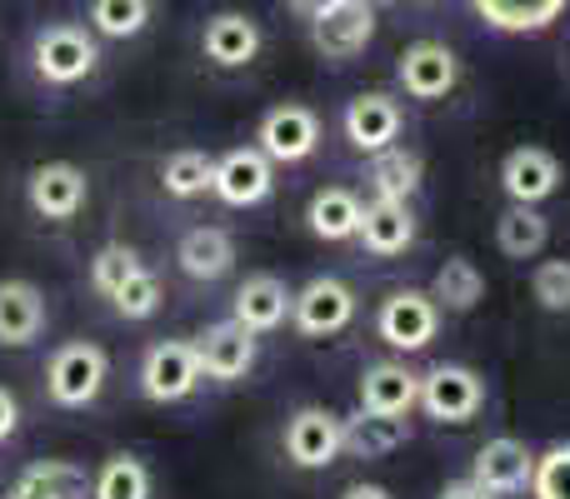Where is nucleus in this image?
I'll use <instances>...</instances> for the list:
<instances>
[{
    "label": "nucleus",
    "mask_w": 570,
    "mask_h": 499,
    "mask_svg": "<svg viewBox=\"0 0 570 499\" xmlns=\"http://www.w3.org/2000/svg\"><path fill=\"white\" fill-rule=\"evenodd\" d=\"M30 60H36V76L46 80V86H80L100 60L96 30L76 26V20H56V26L36 30Z\"/></svg>",
    "instance_id": "nucleus-1"
},
{
    "label": "nucleus",
    "mask_w": 570,
    "mask_h": 499,
    "mask_svg": "<svg viewBox=\"0 0 570 499\" xmlns=\"http://www.w3.org/2000/svg\"><path fill=\"white\" fill-rule=\"evenodd\" d=\"M46 330V295L30 280H0V345L26 350Z\"/></svg>",
    "instance_id": "nucleus-17"
},
{
    "label": "nucleus",
    "mask_w": 570,
    "mask_h": 499,
    "mask_svg": "<svg viewBox=\"0 0 570 499\" xmlns=\"http://www.w3.org/2000/svg\"><path fill=\"white\" fill-rule=\"evenodd\" d=\"M176 265H180V275H190V280H220V275L236 265V240H230L220 226H196L180 236Z\"/></svg>",
    "instance_id": "nucleus-25"
},
{
    "label": "nucleus",
    "mask_w": 570,
    "mask_h": 499,
    "mask_svg": "<svg viewBox=\"0 0 570 499\" xmlns=\"http://www.w3.org/2000/svg\"><path fill=\"white\" fill-rule=\"evenodd\" d=\"M341 435H345V455H355V460H381V455L401 450V445L411 440V425H405V415L355 410L351 420H341Z\"/></svg>",
    "instance_id": "nucleus-23"
},
{
    "label": "nucleus",
    "mask_w": 570,
    "mask_h": 499,
    "mask_svg": "<svg viewBox=\"0 0 570 499\" xmlns=\"http://www.w3.org/2000/svg\"><path fill=\"white\" fill-rule=\"evenodd\" d=\"M341 499H391V490H381V485H351Z\"/></svg>",
    "instance_id": "nucleus-40"
},
{
    "label": "nucleus",
    "mask_w": 570,
    "mask_h": 499,
    "mask_svg": "<svg viewBox=\"0 0 570 499\" xmlns=\"http://www.w3.org/2000/svg\"><path fill=\"white\" fill-rule=\"evenodd\" d=\"M16 425H20V405H16V395L0 385V445L16 435Z\"/></svg>",
    "instance_id": "nucleus-37"
},
{
    "label": "nucleus",
    "mask_w": 570,
    "mask_h": 499,
    "mask_svg": "<svg viewBox=\"0 0 570 499\" xmlns=\"http://www.w3.org/2000/svg\"><path fill=\"white\" fill-rule=\"evenodd\" d=\"M291 320H295V330L311 335V340H321V335H341L345 325L355 320V295H351V285L335 280V275H315V280L305 285L301 295H295Z\"/></svg>",
    "instance_id": "nucleus-10"
},
{
    "label": "nucleus",
    "mask_w": 570,
    "mask_h": 499,
    "mask_svg": "<svg viewBox=\"0 0 570 499\" xmlns=\"http://www.w3.org/2000/svg\"><path fill=\"white\" fill-rule=\"evenodd\" d=\"M315 146H321V116L311 106H295V100L266 110L256 126V150L271 166H301L315 156Z\"/></svg>",
    "instance_id": "nucleus-4"
},
{
    "label": "nucleus",
    "mask_w": 570,
    "mask_h": 499,
    "mask_svg": "<svg viewBox=\"0 0 570 499\" xmlns=\"http://www.w3.org/2000/svg\"><path fill=\"white\" fill-rule=\"evenodd\" d=\"M531 475H535V455L525 450L521 440L501 435V440H485V445H481L471 480L481 485V490H491L495 499H501V495H521V490H531Z\"/></svg>",
    "instance_id": "nucleus-16"
},
{
    "label": "nucleus",
    "mask_w": 570,
    "mask_h": 499,
    "mask_svg": "<svg viewBox=\"0 0 570 499\" xmlns=\"http://www.w3.org/2000/svg\"><path fill=\"white\" fill-rule=\"evenodd\" d=\"M200 50H206V60H216V66L240 70L261 56V26L250 16H240V10H220V16H210L206 30H200Z\"/></svg>",
    "instance_id": "nucleus-18"
},
{
    "label": "nucleus",
    "mask_w": 570,
    "mask_h": 499,
    "mask_svg": "<svg viewBox=\"0 0 570 499\" xmlns=\"http://www.w3.org/2000/svg\"><path fill=\"white\" fill-rule=\"evenodd\" d=\"M341 126H345V140L361 156H381V150H391L401 140V106L385 90H365V96H355L345 106Z\"/></svg>",
    "instance_id": "nucleus-14"
},
{
    "label": "nucleus",
    "mask_w": 570,
    "mask_h": 499,
    "mask_svg": "<svg viewBox=\"0 0 570 499\" xmlns=\"http://www.w3.org/2000/svg\"><path fill=\"white\" fill-rule=\"evenodd\" d=\"M441 499H495V495L481 490L475 480H455V485H445V490H441Z\"/></svg>",
    "instance_id": "nucleus-38"
},
{
    "label": "nucleus",
    "mask_w": 570,
    "mask_h": 499,
    "mask_svg": "<svg viewBox=\"0 0 570 499\" xmlns=\"http://www.w3.org/2000/svg\"><path fill=\"white\" fill-rule=\"evenodd\" d=\"M196 355H200V375L206 380H220V385L246 380L256 370V335L240 320H220L196 340Z\"/></svg>",
    "instance_id": "nucleus-13"
},
{
    "label": "nucleus",
    "mask_w": 570,
    "mask_h": 499,
    "mask_svg": "<svg viewBox=\"0 0 570 499\" xmlns=\"http://www.w3.org/2000/svg\"><path fill=\"white\" fill-rule=\"evenodd\" d=\"M110 305H116L120 320H150V315L160 310V280H156V270H136L116 295H110Z\"/></svg>",
    "instance_id": "nucleus-34"
},
{
    "label": "nucleus",
    "mask_w": 570,
    "mask_h": 499,
    "mask_svg": "<svg viewBox=\"0 0 570 499\" xmlns=\"http://www.w3.org/2000/svg\"><path fill=\"white\" fill-rule=\"evenodd\" d=\"M86 196H90V180L80 166H70V160H46V166L30 170L26 180V200L30 210H36L40 220H76L80 210H86Z\"/></svg>",
    "instance_id": "nucleus-9"
},
{
    "label": "nucleus",
    "mask_w": 570,
    "mask_h": 499,
    "mask_svg": "<svg viewBox=\"0 0 570 499\" xmlns=\"http://www.w3.org/2000/svg\"><path fill=\"white\" fill-rule=\"evenodd\" d=\"M531 295L541 310L566 315L570 310V260H541L531 275Z\"/></svg>",
    "instance_id": "nucleus-36"
},
{
    "label": "nucleus",
    "mask_w": 570,
    "mask_h": 499,
    "mask_svg": "<svg viewBox=\"0 0 570 499\" xmlns=\"http://www.w3.org/2000/svg\"><path fill=\"white\" fill-rule=\"evenodd\" d=\"M371 6H385V0H371Z\"/></svg>",
    "instance_id": "nucleus-41"
},
{
    "label": "nucleus",
    "mask_w": 570,
    "mask_h": 499,
    "mask_svg": "<svg viewBox=\"0 0 570 499\" xmlns=\"http://www.w3.org/2000/svg\"><path fill=\"white\" fill-rule=\"evenodd\" d=\"M206 380L200 375V355L196 340H156L140 360V395L150 405H176L186 395H196V385Z\"/></svg>",
    "instance_id": "nucleus-3"
},
{
    "label": "nucleus",
    "mask_w": 570,
    "mask_h": 499,
    "mask_svg": "<svg viewBox=\"0 0 570 499\" xmlns=\"http://www.w3.org/2000/svg\"><path fill=\"white\" fill-rule=\"evenodd\" d=\"M431 300L445 305V310H455V315L475 310V305L485 300V275L475 270V260L451 255V260L441 265V275H435V285H431Z\"/></svg>",
    "instance_id": "nucleus-29"
},
{
    "label": "nucleus",
    "mask_w": 570,
    "mask_h": 499,
    "mask_svg": "<svg viewBox=\"0 0 570 499\" xmlns=\"http://www.w3.org/2000/svg\"><path fill=\"white\" fill-rule=\"evenodd\" d=\"M291 305H295V295L285 290L281 275H250V280L236 290V310H230V320H240L250 335H271V330L285 325Z\"/></svg>",
    "instance_id": "nucleus-20"
},
{
    "label": "nucleus",
    "mask_w": 570,
    "mask_h": 499,
    "mask_svg": "<svg viewBox=\"0 0 570 499\" xmlns=\"http://www.w3.org/2000/svg\"><path fill=\"white\" fill-rule=\"evenodd\" d=\"M6 499H90V480L76 460H36L16 475Z\"/></svg>",
    "instance_id": "nucleus-22"
},
{
    "label": "nucleus",
    "mask_w": 570,
    "mask_h": 499,
    "mask_svg": "<svg viewBox=\"0 0 570 499\" xmlns=\"http://www.w3.org/2000/svg\"><path fill=\"white\" fill-rule=\"evenodd\" d=\"M361 216H365V206L351 196V190H341V186H331V190H315L311 196V206H305V226H311V236L315 240H355L361 236Z\"/></svg>",
    "instance_id": "nucleus-26"
},
{
    "label": "nucleus",
    "mask_w": 570,
    "mask_h": 499,
    "mask_svg": "<svg viewBox=\"0 0 570 499\" xmlns=\"http://www.w3.org/2000/svg\"><path fill=\"white\" fill-rule=\"evenodd\" d=\"M411 405H421V375L405 370L401 360L365 365V375H361V410L411 415Z\"/></svg>",
    "instance_id": "nucleus-19"
},
{
    "label": "nucleus",
    "mask_w": 570,
    "mask_h": 499,
    "mask_svg": "<svg viewBox=\"0 0 570 499\" xmlns=\"http://www.w3.org/2000/svg\"><path fill=\"white\" fill-rule=\"evenodd\" d=\"M285 6H291V10H295V16L315 20V16H321V10H325V6H335V0H285Z\"/></svg>",
    "instance_id": "nucleus-39"
},
{
    "label": "nucleus",
    "mask_w": 570,
    "mask_h": 499,
    "mask_svg": "<svg viewBox=\"0 0 570 499\" xmlns=\"http://www.w3.org/2000/svg\"><path fill=\"white\" fill-rule=\"evenodd\" d=\"M90 499H150V470L136 455H110L90 475Z\"/></svg>",
    "instance_id": "nucleus-31"
},
{
    "label": "nucleus",
    "mask_w": 570,
    "mask_h": 499,
    "mask_svg": "<svg viewBox=\"0 0 570 499\" xmlns=\"http://www.w3.org/2000/svg\"><path fill=\"white\" fill-rule=\"evenodd\" d=\"M361 240L371 255H381V260H391V255H405L415 246V216L405 200H371L361 216Z\"/></svg>",
    "instance_id": "nucleus-21"
},
{
    "label": "nucleus",
    "mask_w": 570,
    "mask_h": 499,
    "mask_svg": "<svg viewBox=\"0 0 570 499\" xmlns=\"http://www.w3.org/2000/svg\"><path fill=\"white\" fill-rule=\"evenodd\" d=\"M395 76H401L411 100H445L455 90V80H461V60L441 40H415V46H405Z\"/></svg>",
    "instance_id": "nucleus-12"
},
{
    "label": "nucleus",
    "mask_w": 570,
    "mask_h": 499,
    "mask_svg": "<svg viewBox=\"0 0 570 499\" xmlns=\"http://www.w3.org/2000/svg\"><path fill=\"white\" fill-rule=\"evenodd\" d=\"M136 270H146V260H140L130 246H100L96 260H90V285H96V290L110 300V295H116Z\"/></svg>",
    "instance_id": "nucleus-33"
},
{
    "label": "nucleus",
    "mask_w": 570,
    "mask_h": 499,
    "mask_svg": "<svg viewBox=\"0 0 570 499\" xmlns=\"http://www.w3.org/2000/svg\"><path fill=\"white\" fill-rule=\"evenodd\" d=\"M501 190L511 196V206H541L561 190V160L541 146H515L501 160Z\"/></svg>",
    "instance_id": "nucleus-15"
},
{
    "label": "nucleus",
    "mask_w": 570,
    "mask_h": 499,
    "mask_svg": "<svg viewBox=\"0 0 570 499\" xmlns=\"http://www.w3.org/2000/svg\"><path fill=\"white\" fill-rule=\"evenodd\" d=\"M471 6L501 36H535V30H551L566 16L570 0H471Z\"/></svg>",
    "instance_id": "nucleus-24"
},
{
    "label": "nucleus",
    "mask_w": 570,
    "mask_h": 499,
    "mask_svg": "<svg viewBox=\"0 0 570 499\" xmlns=\"http://www.w3.org/2000/svg\"><path fill=\"white\" fill-rule=\"evenodd\" d=\"M546 240H551V220H546L535 206H511V210H501V220H495V246L511 255V260L541 255Z\"/></svg>",
    "instance_id": "nucleus-28"
},
{
    "label": "nucleus",
    "mask_w": 570,
    "mask_h": 499,
    "mask_svg": "<svg viewBox=\"0 0 570 499\" xmlns=\"http://www.w3.org/2000/svg\"><path fill=\"white\" fill-rule=\"evenodd\" d=\"M485 405V380L471 365H431L421 375V410L441 425H465L475 420Z\"/></svg>",
    "instance_id": "nucleus-6"
},
{
    "label": "nucleus",
    "mask_w": 570,
    "mask_h": 499,
    "mask_svg": "<svg viewBox=\"0 0 570 499\" xmlns=\"http://www.w3.org/2000/svg\"><path fill=\"white\" fill-rule=\"evenodd\" d=\"M110 380V355L90 340H70L50 355L46 365V390L60 410H86Z\"/></svg>",
    "instance_id": "nucleus-2"
},
{
    "label": "nucleus",
    "mask_w": 570,
    "mask_h": 499,
    "mask_svg": "<svg viewBox=\"0 0 570 499\" xmlns=\"http://www.w3.org/2000/svg\"><path fill=\"white\" fill-rule=\"evenodd\" d=\"M271 190H276V166H271L256 146L226 150V156L216 160V190H210V196H220L226 206L250 210V206H261V200H271Z\"/></svg>",
    "instance_id": "nucleus-11"
},
{
    "label": "nucleus",
    "mask_w": 570,
    "mask_h": 499,
    "mask_svg": "<svg viewBox=\"0 0 570 499\" xmlns=\"http://www.w3.org/2000/svg\"><path fill=\"white\" fill-rule=\"evenodd\" d=\"M160 186L176 200L206 196V190H216V160H210L206 150H176V156H166V166H160Z\"/></svg>",
    "instance_id": "nucleus-30"
},
{
    "label": "nucleus",
    "mask_w": 570,
    "mask_h": 499,
    "mask_svg": "<svg viewBox=\"0 0 570 499\" xmlns=\"http://www.w3.org/2000/svg\"><path fill=\"white\" fill-rule=\"evenodd\" d=\"M156 0H90V30L106 40H130L150 26Z\"/></svg>",
    "instance_id": "nucleus-32"
},
{
    "label": "nucleus",
    "mask_w": 570,
    "mask_h": 499,
    "mask_svg": "<svg viewBox=\"0 0 570 499\" xmlns=\"http://www.w3.org/2000/svg\"><path fill=\"white\" fill-rule=\"evenodd\" d=\"M375 40V10L371 0H335L311 20V46L325 60H355Z\"/></svg>",
    "instance_id": "nucleus-8"
},
{
    "label": "nucleus",
    "mask_w": 570,
    "mask_h": 499,
    "mask_svg": "<svg viewBox=\"0 0 570 499\" xmlns=\"http://www.w3.org/2000/svg\"><path fill=\"white\" fill-rule=\"evenodd\" d=\"M285 460L301 465V470H325L345 455V435H341V415L321 410V405H301V410L285 420Z\"/></svg>",
    "instance_id": "nucleus-7"
},
{
    "label": "nucleus",
    "mask_w": 570,
    "mask_h": 499,
    "mask_svg": "<svg viewBox=\"0 0 570 499\" xmlns=\"http://www.w3.org/2000/svg\"><path fill=\"white\" fill-rule=\"evenodd\" d=\"M431 6H435V0H431Z\"/></svg>",
    "instance_id": "nucleus-42"
},
{
    "label": "nucleus",
    "mask_w": 570,
    "mask_h": 499,
    "mask_svg": "<svg viewBox=\"0 0 570 499\" xmlns=\"http://www.w3.org/2000/svg\"><path fill=\"white\" fill-rule=\"evenodd\" d=\"M441 330V305L425 290H391L381 300V315H375V335H381L391 350L415 355L435 340Z\"/></svg>",
    "instance_id": "nucleus-5"
},
{
    "label": "nucleus",
    "mask_w": 570,
    "mask_h": 499,
    "mask_svg": "<svg viewBox=\"0 0 570 499\" xmlns=\"http://www.w3.org/2000/svg\"><path fill=\"white\" fill-rule=\"evenodd\" d=\"M365 186H371V200H411L421 190V156L405 146L381 150L365 166Z\"/></svg>",
    "instance_id": "nucleus-27"
},
{
    "label": "nucleus",
    "mask_w": 570,
    "mask_h": 499,
    "mask_svg": "<svg viewBox=\"0 0 570 499\" xmlns=\"http://www.w3.org/2000/svg\"><path fill=\"white\" fill-rule=\"evenodd\" d=\"M531 495L535 499H570V440L551 445L546 455H535Z\"/></svg>",
    "instance_id": "nucleus-35"
}]
</instances>
